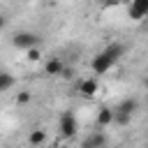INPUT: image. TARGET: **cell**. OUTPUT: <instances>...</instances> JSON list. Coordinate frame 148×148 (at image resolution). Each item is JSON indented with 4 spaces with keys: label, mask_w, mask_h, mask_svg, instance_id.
<instances>
[{
    "label": "cell",
    "mask_w": 148,
    "mask_h": 148,
    "mask_svg": "<svg viewBox=\"0 0 148 148\" xmlns=\"http://www.w3.org/2000/svg\"><path fill=\"white\" fill-rule=\"evenodd\" d=\"M113 109V113H123V116H130V118H134L136 113H139V109H141V102H139V97L136 95H130V97H123L116 106H111Z\"/></svg>",
    "instance_id": "277c9868"
},
{
    "label": "cell",
    "mask_w": 148,
    "mask_h": 148,
    "mask_svg": "<svg viewBox=\"0 0 148 148\" xmlns=\"http://www.w3.org/2000/svg\"><path fill=\"white\" fill-rule=\"evenodd\" d=\"M30 99H32V92H30V90H18V92L14 95V104H18V106L30 104Z\"/></svg>",
    "instance_id": "7c38bea8"
},
{
    "label": "cell",
    "mask_w": 148,
    "mask_h": 148,
    "mask_svg": "<svg viewBox=\"0 0 148 148\" xmlns=\"http://www.w3.org/2000/svg\"><path fill=\"white\" fill-rule=\"evenodd\" d=\"M25 53H28L25 58H28L30 62H37V60H42V49H30V51H25Z\"/></svg>",
    "instance_id": "5bb4252c"
},
{
    "label": "cell",
    "mask_w": 148,
    "mask_h": 148,
    "mask_svg": "<svg viewBox=\"0 0 148 148\" xmlns=\"http://www.w3.org/2000/svg\"><path fill=\"white\" fill-rule=\"evenodd\" d=\"M60 148H67V146H60Z\"/></svg>",
    "instance_id": "e0dca14e"
},
{
    "label": "cell",
    "mask_w": 148,
    "mask_h": 148,
    "mask_svg": "<svg viewBox=\"0 0 148 148\" xmlns=\"http://www.w3.org/2000/svg\"><path fill=\"white\" fill-rule=\"evenodd\" d=\"M7 23H9V18H7L5 14H0V30H5V28H7Z\"/></svg>",
    "instance_id": "2e32d148"
},
{
    "label": "cell",
    "mask_w": 148,
    "mask_h": 148,
    "mask_svg": "<svg viewBox=\"0 0 148 148\" xmlns=\"http://www.w3.org/2000/svg\"><path fill=\"white\" fill-rule=\"evenodd\" d=\"M97 90H99V81H97L95 76H88V79L79 81V86H76V92H79L81 97H95Z\"/></svg>",
    "instance_id": "8992f818"
},
{
    "label": "cell",
    "mask_w": 148,
    "mask_h": 148,
    "mask_svg": "<svg viewBox=\"0 0 148 148\" xmlns=\"http://www.w3.org/2000/svg\"><path fill=\"white\" fill-rule=\"evenodd\" d=\"M74 74H76V72H74V69H72V67H65V69H62V74H60V76H62V79H67V81H69V79H74Z\"/></svg>",
    "instance_id": "9a60e30c"
},
{
    "label": "cell",
    "mask_w": 148,
    "mask_h": 148,
    "mask_svg": "<svg viewBox=\"0 0 148 148\" xmlns=\"http://www.w3.org/2000/svg\"><path fill=\"white\" fill-rule=\"evenodd\" d=\"M16 86V76L12 74V72H5V69H0V92H7V90H12Z\"/></svg>",
    "instance_id": "8fae6325"
},
{
    "label": "cell",
    "mask_w": 148,
    "mask_h": 148,
    "mask_svg": "<svg viewBox=\"0 0 148 148\" xmlns=\"http://www.w3.org/2000/svg\"><path fill=\"white\" fill-rule=\"evenodd\" d=\"M106 146H109V136H106L102 130L88 132V134L81 139V143H79V148H106Z\"/></svg>",
    "instance_id": "5b68a950"
},
{
    "label": "cell",
    "mask_w": 148,
    "mask_h": 148,
    "mask_svg": "<svg viewBox=\"0 0 148 148\" xmlns=\"http://www.w3.org/2000/svg\"><path fill=\"white\" fill-rule=\"evenodd\" d=\"M130 123H132V118H130V116L113 113V125H120V127H125V125H130Z\"/></svg>",
    "instance_id": "4fadbf2b"
},
{
    "label": "cell",
    "mask_w": 148,
    "mask_h": 148,
    "mask_svg": "<svg viewBox=\"0 0 148 148\" xmlns=\"http://www.w3.org/2000/svg\"><path fill=\"white\" fill-rule=\"evenodd\" d=\"M125 51H127V44H123V42H111L109 46H104V49L92 58V62H90L92 76L97 79L99 74H106V72L125 56Z\"/></svg>",
    "instance_id": "6da1fadb"
},
{
    "label": "cell",
    "mask_w": 148,
    "mask_h": 148,
    "mask_svg": "<svg viewBox=\"0 0 148 148\" xmlns=\"http://www.w3.org/2000/svg\"><path fill=\"white\" fill-rule=\"evenodd\" d=\"M95 120H97V127H99V130L111 127V125H113V109H111V106H99Z\"/></svg>",
    "instance_id": "ba28073f"
},
{
    "label": "cell",
    "mask_w": 148,
    "mask_h": 148,
    "mask_svg": "<svg viewBox=\"0 0 148 148\" xmlns=\"http://www.w3.org/2000/svg\"><path fill=\"white\" fill-rule=\"evenodd\" d=\"M127 14H130V18L141 21V18L148 14V2H130V5H127Z\"/></svg>",
    "instance_id": "9c48e42d"
},
{
    "label": "cell",
    "mask_w": 148,
    "mask_h": 148,
    "mask_svg": "<svg viewBox=\"0 0 148 148\" xmlns=\"http://www.w3.org/2000/svg\"><path fill=\"white\" fill-rule=\"evenodd\" d=\"M62 69H65V62H62L60 56H51V58L44 62V74H46V76H60Z\"/></svg>",
    "instance_id": "52a82bcc"
},
{
    "label": "cell",
    "mask_w": 148,
    "mask_h": 148,
    "mask_svg": "<svg viewBox=\"0 0 148 148\" xmlns=\"http://www.w3.org/2000/svg\"><path fill=\"white\" fill-rule=\"evenodd\" d=\"M44 42V37L39 32H32V30H18L12 35V46L18 49V51H30V49H39Z\"/></svg>",
    "instance_id": "7a4b0ae2"
},
{
    "label": "cell",
    "mask_w": 148,
    "mask_h": 148,
    "mask_svg": "<svg viewBox=\"0 0 148 148\" xmlns=\"http://www.w3.org/2000/svg\"><path fill=\"white\" fill-rule=\"evenodd\" d=\"M58 130H60V136H62V139H74V136H76V132H79V120H76V116H74L72 109H67V111L60 113V118H58Z\"/></svg>",
    "instance_id": "3957f363"
},
{
    "label": "cell",
    "mask_w": 148,
    "mask_h": 148,
    "mask_svg": "<svg viewBox=\"0 0 148 148\" xmlns=\"http://www.w3.org/2000/svg\"><path fill=\"white\" fill-rule=\"evenodd\" d=\"M28 143L30 146H44L46 143V130L44 127H35V130H30V134H28Z\"/></svg>",
    "instance_id": "30bf717a"
},
{
    "label": "cell",
    "mask_w": 148,
    "mask_h": 148,
    "mask_svg": "<svg viewBox=\"0 0 148 148\" xmlns=\"http://www.w3.org/2000/svg\"><path fill=\"white\" fill-rule=\"evenodd\" d=\"M106 148H111V146H106Z\"/></svg>",
    "instance_id": "ac0fdd59"
}]
</instances>
